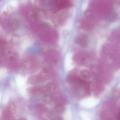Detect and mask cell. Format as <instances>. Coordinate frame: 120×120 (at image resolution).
I'll use <instances>...</instances> for the list:
<instances>
[{
    "label": "cell",
    "instance_id": "11",
    "mask_svg": "<svg viewBox=\"0 0 120 120\" xmlns=\"http://www.w3.org/2000/svg\"><path fill=\"white\" fill-rule=\"evenodd\" d=\"M100 117L101 120H113L115 115L111 110H106L101 113Z\"/></svg>",
    "mask_w": 120,
    "mask_h": 120
},
{
    "label": "cell",
    "instance_id": "2",
    "mask_svg": "<svg viewBox=\"0 0 120 120\" xmlns=\"http://www.w3.org/2000/svg\"><path fill=\"white\" fill-rule=\"evenodd\" d=\"M45 56L46 61L52 65H56L60 61V55L57 51L54 50L48 51L46 53Z\"/></svg>",
    "mask_w": 120,
    "mask_h": 120
},
{
    "label": "cell",
    "instance_id": "23",
    "mask_svg": "<svg viewBox=\"0 0 120 120\" xmlns=\"http://www.w3.org/2000/svg\"><path fill=\"white\" fill-rule=\"evenodd\" d=\"M6 74V71L4 70H2L0 72V78H2L3 77L5 76Z\"/></svg>",
    "mask_w": 120,
    "mask_h": 120
},
{
    "label": "cell",
    "instance_id": "13",
    "mask_svg": "<svg viewBox=\"0 0 120 120\" xmlns=\"http://www.w3.org/2000/svg\"><path fill=\"white\" fill-rule=\"evenodd\" d=\"M46 88L47 90H49L51 93L54 94V95H57L59 91L58 86L53 82L49 83Z\"/></svg>",
    "mask_w": 120,
    "mask_h": 120
},
{
    "label": "cell",
    "instance_id": "1",
    "mask_svg": "<svg viewBox=\"0 0 120 120\" xmlns=\"http://www.w3.org/2000/svg\"><path fill=\"white\" fill-rule=\"evenodd\" d=\"M90 10L97 19L106 18L111 14L113 5L110 0H92Z\"/></svg>",
    "mask_w": 120,
    "mask_h": 120
},
{
    "label": "cell",
    "instance_id": "12",
    "mask_svg": "<svg viewBox=\"0 0 120 120\" xmlns=\"http://www.w3.org/2000/svg\"><path fill=\"white\" fill-rule=\"evenodd\" d=\"M16 82L17 85L19 89V91L25 90L24 88L25 80L24 78L20 75L17 76L16 77Z\"/></svg>",
    "mask_w": 120,
    "mask_h": 120
},
{
    "label": "cell",
    "instance_id": "4",
    "mask_svg": "<svg viewBox=\"0 0 120 120\" xmlns=\"http://www.w3.org/2000/svg\"><path fill=\"white\" fill-rule=\"evenodd\" d=\"M91 59L89 53L85 52H80L77 53L73 57L75 63L79 65H82L87 63Z\"/></svg>",
    "mask_w": 120,
    "mask_h": 120
},
{
    "label": "cell",
    "instance_id": "10",
    "mask_svg": "<svg viewBox=\"0 0 120 120\" xmlns=\"http://www.w3.org/2000/svg\"><path fill=\"white\" fill-rule=\"evenodd\" d=\"M76 42L77 44L80 47L85 48L88 45V36L86 34H80L76 38Z\"/></svg>",
    "mask_w": 120,
    "mask_h": 120
},
{
    "label": "cell",
    "instance_id": "17",
    "mask_svg": "<svg viewBox=\"0 0 120 120\" xmlns=\"http://www.w3.org/2000/svg\"><path fill=\"white\" fill-rule=\"evenodd\" d=\"M55 101L58 104L63 105L66 103V100L65 98L61 96H56L55 98Z\"/></svg>",
    "mask_w": 120,
    "mask_h": 120
},
{
    "label": "cell",
    "instance_id": "21",
    "mask_svg": "<svg viewBox=\"0 0 120 120\" xmlns=\"http://www.w3.org/2000/svg\"><path fill=\"white\" fill-rule=\"evenodd\" d=\"M9 99V95L8 94H6L4 97L3 99V104H5L8 101Z\"/></svg>",
    "mask_w": 120,
    "mask_h": 120
},
{
    "label": "cell",
    "instance_id": "16",
    "mask_svg": "<svg viewBox=\"0 0 120 120\" xmlns=\"http://www.w3.org/2000/svg\"><path fill=\"white\" fill-rule=\"evenodd\" d=\"M33 65L34 62L31 59L27 58L24 60L23 62V67L27 69L31 68L32 66H33Z\"/></svg>",
    "mask_w": 120,
    "mask_h": 120
},
{
    "label": "cell",
    "instance_id": "20",
    "mask_svg": "<svg viewBox=\"0 0 120 120\" xmlns=\"http://www.w3.org/2000/svg\"><path fill=\"white\" fill-rule=\"evenodd\" d=\"M51 97L50 95H48V94L45 95L43 97L44 100L46 102H50L51 100Z\"/></svg>",
    "mask_w": 120,
    "mask_h": 120
},
{
    "label": "cell",
    "instance_id": "9",
    "mask_svg": "<svg viewBox=\"0 0 120 120\" xmlns=\"http://www.w3.org/2000/svg\"><path fill=\"white\" fill-rule=\"evenodd\" d=\"M80 26L81 29L84 30H91L93 28V22L86 18H84L80 20Z\"/></svg>",
    "mask_w": 120,
    "mask_h": 120
},
{
    "label": "cell",
    "instance_id": "19",
    "mask_svg": "<svg viewBox=\"0 0 120 120\" xmlns=\"http://www.w3.org/2000/svg\"><path fill=\"white\" fill-rule=\"evenodd\" d=\"M11 41L14 44H17L20 41V38L18 36L13 35L11 37Z\"/></svg>",
    "mask_w": 120,
    "mask_h": 120
},
{
    "label": "cell",
    "instance_id": "3",
    "mask_svg": "<svg viewBox=\"0 0 120 120\" xmlns=\"http://www.w3.org/2000/svg\"><path fill=\"white\" fill-rule=\"evenodd\" d=\"M98 66L101 79V81L108 82L111 77V73L109 68L104 63H101Z\"/></svg>",
    "mask_w": 120,
    "mask_h": 120
},
{
    "label": "cell",
    "instance_id": "18",
    "mask_svg": "<svg viewBox=\"0 0 120 120\" xmlns=\"http://www.w3.org/2000/svg\"><path fill=\"white\" fill-rule=\"evenodd\" d=\"M55 109L58 113H62L64 112L65 109L63 105L58 104L55 107Z\"/></svg>",
    "mask_w": 120,
    "mask_h": 120
},
{
    "label": "cell",
    "instance_id": "22",
    "mask_svg": "<svg viewBox=\"0 0 120 120\" xmlns=\"http://www.w3.org/2000/svg\"><path fill=\"white\" fill-rule=\"evenodd\" d=\"M113 96L115 97H118L120 96V92L119 90H115L113 92Z\"/></svg>",
    "mask_w": 120,
    "mask_h": 120
},
{
    "label": "cell",
    "instance_id": "14",
    "mask_svg": "<svg viewBox=\"0 0 120 120\" xmlns=\"http://www.w3.org/2000/svg\"><path fill=\"white\" fill-rule=\"evenodd\" d=\"M50 76L49 72L47 70H44L40 73L39 77L41 82H44L48 80L50 78Z\"/></svg>",
    "mask_w": 120,
    "mask_h": 120
},
{
    "label": "cell",
    "instance_id": "15",
    "mask_svg": "<svg viewBox=\"0 0 120 120\" xmlns=\"http://www.w3.org/2000/svg\"><path fill=\"white\" fill-rule=\"evenodd\" d=\"M81 78L84 80H89L91 78V74L90 72L86 70L82 71L80 73Z\"/></svg>",
    "mask_w": 120,
    "mask_h": 120
},
{
    "label": "cell",
    "instance_id": "25",
    "mask_svg": "<svg viewBox=\"0 0 120 120\" xmlns=\"http://www.w3.org/2000/svg\"><path fill=\"white\" fill-rule=\"evenodd\" d=\"M1 98H2V96H1V94L0 93V102L1 101Z\"/></svg>",
    "mask_w": 120,
    "mask_h": 120
},
{
    "label": "cell",
    "instance_id": "6",
    "mask_svg": "<svg viewBox=\"0 0 120 120\" xmlns=\"http://www.w3.org/2000/svg\"><path fill=\"white\" fill-rule=\"evenodd\" d=\"M57 32L54 30L48 29L44 31L42 34L43 39L49 43H54L58 39Z\"/></svg>",
    "mask_w": 120,
    "mask_h": 120
},
{
    "label": "cell",
    "instance_id": "8",
    "mask_svg": "<svg viewBox=\"0 0 120 120\" xmlns=\"http://www.w3.org/2000/svg\"><path fill=\"white\" fill-rule=\"evenodd\" d=\"M54 5L58 10H65L70 7L71 4V0H54Z\"/></svg>",
    "mask_w": 120,
    "mask_h": 120
},
{
    "label": "cell",
    "instance_id": "7",
    "mask_svg": "<svg viewBox=\"0 0 120 120\" xmlns=\"http://www.w3.org/2000/svg\"><path fill=\"white\" fill-rule=\"evenodd\" d=\"M91 89L92 92L95 96H99L103 91V86L101 81L99 80L94 79L92 82Z\"/></svg>",
    "mask_w": 120,
    "mask_h": 120
},
{
    "label": "cell",
    "instance_id": "5",
    "mask_svg": "<svg viewBox=\"0 0 120 120\" xmlns=\"http://www.w3.org/2000/svg\"><path fill=\"white\" fill-rule=\"evenodd\" d=\"M65 10H60L59 12L54 15L53 20L55 25H60L66 19L67 16V13Z\"/></svg>",
    "mask_w": 120,
    "mask_h": 120
},
{
    "label": "cell",
    "instance_id": "24",
    "mask_svg": "<svg viewBox=\"0 0 120 120\" xmlns=\"http://www.w3.org/2000/svg\"><path fill=\"white\" fill-rule=\"evenodd\" d=\"M54 120H63L62 118L60 117H56Z\"/></svg>",
    "mask_w": 120,
    "mask_h": 120
}]
</instances>
